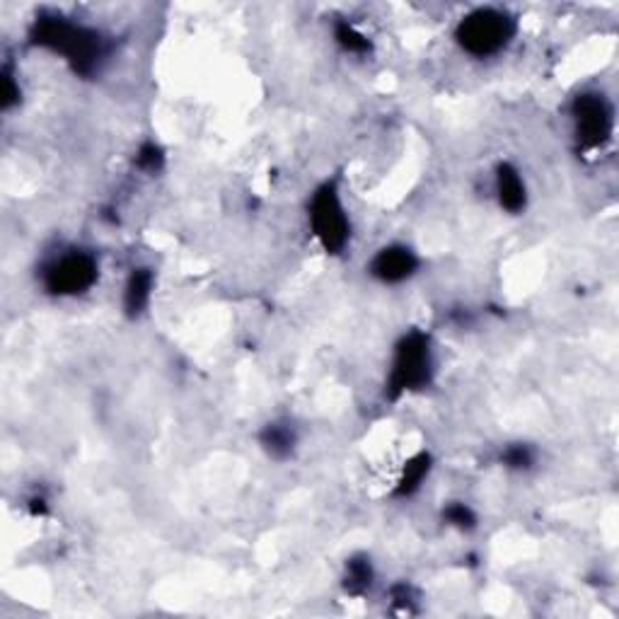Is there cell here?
<instances>
[{
  "label": "cell",
  "mask_w": 619,
  "mask_h": 619,
  "mask_svg": "<svg viewBox=\"0 0 619 619\" xmlns=\"http://www.w3.org/2000/svg\"><path fill=\"white\" fill-rule=\"evenodd\" d=\"M30 42L58 56L78 78H97L107 68L111 36L90 24L71 20L61 12H42L30 28Z\"/></svg>",
  "instance_id": "cell-1"
},
{
  "label": "cell",
  "mask_w": 619,
  "mask_h": 619,
  "mask_svg": "<svg viewBox=\"0 0 619 619\" xmlns=\"http://www.w3.org/2000/svg\"><path fill=\"white\" fill-rule=\"evenodd\" d=\"M438 361L434 337L419 327L402 332L393 346L385 375V399L399 402L419 395L436 381Z\"/></svg>",
  "instance_id": "cell-2"
},
{
  "label": "cell",
  "mask_w": 619,
  "mask_h": 619,
  "mask_svg": "<svg viewBox=\"0 0 619 619\" xmlns=\"http://www.w3.org/2000/svg\"><path fill=\"white\" fill-rule=\"evenodd\" d=\"M517 36V18L506 8L479 6L458 20L452 30V40L462 54L474 61L497 58Z\"/></svg>",
  "instance_id": "cell-3"
},
{
  "label": "cell",
  "mask_w": 619,
  "mask_h": 619,
  "mask_svg": "<svg viewBox=\"0 0 619 619\" xmlns=\"http://www.w3.org/2000/svg\"><path fill=\"white\" fill-rule=\"evenodd\" d=\"M306 218L310 235L324 255L341 257L351 247L353 221L344 194H341L339 177H330V180L312 189V194L308 196Z\"/></svg>",
  "instance_id": "cell-4"
},
{
  "label": "cell",
  "mask_w": 619,
  "mask_h": 619,
  "mask_svg": "<svg viewBox=\"0 0 619 619\" xmlns=\"http://www.w3.org/2000/svg\"><path fill=\"white\" fill-rule=\"evenodd\" d=\"M99 274H103V264H99L95 249L68 245L42 262L36 281H40L46 296L73 300L90 294L99 284Z\"/></svg>",
  "instance_id": "cell-5"
},
{
  "label": "cell",
  "mask_w": 619,
  "mask_h": 619,
  "mask_svg": "<svg viewBox=\"0 0 619 619\" xmlns=\"http://www.w3.org/2000/svg\"><path fill=\"white\" fill-rule=\"evenodd\" d=\"M578 153H600L615 138V105L602 90H580L568 105Z\"/></svg>",
  "instance_id": "cell-6"
},
{
  "label": "cell",
  "mask_w": 619,
  "mask_h": 619,
  "mask_svg": "<svg viewBox=\"0 0 619 619\" xmlns=\"http://www.w3.org/2000/svg\"><path fill=\"white\" fill-rule=\"evenodd\" d=\"M421 267H424V259L412 245L387 243L381 249H375V255L371 257L365 271H369L375 284L397 288L414 281L416 276L421 274Z\"/></svg>",
  "instance_id": "cell-7"
},
{
  "label": "cell",
  "mask_w": 619,
  "mask_h": 619,
  "mask_svg": "<svg viewBox=\"0 0 619 619\" xmlns=\"http://www.w3.org/2000/svg\"><path fill=\"white\" fill-rule=\"evenodd\" d=\"M494 199L506 216H523L530 206V189L525 174L511 160H501L494 168Z\"/></svg>",
  "instance_id": "cell-8"
},
{
  "label": "cell",
  "mask_w": 619,
  "mask_h": 619,
  "mask_svg": "<svg viewBox=\"0 0 619 619\" xmlns=\"http://www.w3.org/2000/svg\"><path fill=\"white\" fill-rule=\"evenodd\" d=\"M156 284H158V276L153 269L146 267V264L134 267L129 271L121 290V312L126 320L138 322L141 318H146L150 310V302H153L156 296Z\"/></svg>",
  "instance_id": "cell-9"
},
{
  "label": "cell",
  "mask_w": 619,
  "mask_h": 619,
  "mask_svg": "<svg viewBox=\"0 0 619 619\" xmlns=\"http://www.w3.org/2000/svg\"><path fill=\"white\" fill-rule=\"evenodd\" d=\"M259 448L274 462H288L296 458V452L300 448V431L294 419L288 416H279V419H271L259 428L257 434Z\"/></svg>",
  "instance_id": "cell-10"
},
{
  "label": "cell",
  "mask_w": 619,
  "mask_h": 619,
  "mask_svg": "<svg viewBox=\"0 0 619 619\" xmlns=\"http://www.w3.org/2000/svg\"><path fill=\"white\" fill-rule=\"evenodd\" d=\"M434 470H436V460L431 450L414 452L412 458L404 460V465L399 467V474L393 487V497L397 501L414 499L426 487L428 479H431Z\"/></svg>",
  "instance_id": "cell-11"
},
{
  "label": "cell",
  "mask_w": 619,
  "mask_h": 619,
  "mask_svg": "<svg viewBox=\"0 0 619 619\" xmlns=\"http://www.w3.org/2000/svg\"><path fill=\"white\" fill-rule=\"evenodd\" d=\"M377 584V568L369 552H353L344 562V572H341V590L351 598H365L371 596Z\"/></svg>",
  "instance_id": "cell-12"
},
{
  "label": "cell",
  "mask_w": 619,
  "mask_h": 619,
  "mask_svg": "<svg viewBox=\"0 0 619 619\" xmlns=\"http://www.w3.org/2000/svg\"><path fill=\"white\" fill-rule=\"evenodd\" d=\"M332 36H334V44L344 52L346 56H356V58H365L373 54V42L371 36L365 34L363 30H359L356 24L351 20L339 18L332 24Z\"/></svg>",
  "instance_id": "cell-13"
},
{
  "label": "cell",
  "mask_w": 619,
  "mask_h": 619,
  "mask_svg": "<svg viewBox=\"0 0 619 619\" xmlns=\"http://www.w3.org/2000/svg\"><path fill=\"white\" fill-rule=\"evenodd\" d=\"M537 462H540L537 448L533 444H525V440H513V444H506L499 452V465L503 470L515 474L533 472Z\"/></svg>",
  "instance_id": "cell-14"
},
{
  "label": "cell",
  "mask_w": 619,
  "mask_h": 619,
  "mask_svg": "<svg viewBox=\"0 0 619 619\" xmlns=\"http://www.w3.org/2000/svg\"><path fill=\"white\" fill-rule=\"evenodd\" d=\"M134 166L148 177H158L162 170L168 168V153L153 138H148L141 146H138L134 156Z\"/></svg>",
  "instance_id": "cell-15"
},
{
  "label": "cell",
  "mask_w": 619,
  "mask_h": 619,
  "mask_svg": "<svg viewBox=\"0 0 619 619\" xmlns=\"http://www.w3.org/2000/svg\"><path fill=\"white\" fill-rule=\"evenodd\" d=\"M444 523L458 533H474L479 527V515L467 501H448L444 511H440Z\"/></svg>",
  "instance_id": "cell-16"
},
{
  "label": "cell",
  "mask_w": 619,
  "mask_h": 619,
  "mask_svg": "<svg viewBox=\"0 0 619 619\" xmlns=\"http://www.w3.org/2000/svg\"><path fill=\"white\" fill-rule=\"evenodd\" d=\"M20 103H22L20 78L15 68H12L10 63H6L3 71H0V107H3V111H10L20 107Z\"/></svg>",
  "instance_id": "cell-17"
},
{
  "label": "cell",
  "mask_w": 619,
  "mask_h": 619,
  "mask_svg": "<svg viewBox=\"0 0 619 619\" xmlns=\"http://www.w3.org/2000/svg\"><path fill=\"white\" fill-rule=\"evenodd\" d=\"M389 610L395 615H416L419 612V593L412 584H395L389 588Z\"/></svg>",
  "instance_id": "cell-18"
}]
</instances>
